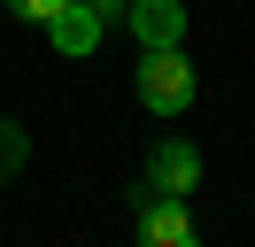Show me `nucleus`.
Instances as JSON below:
<instances>
[{
  "mask_svg": "<svg viewBox=\"0 0 255 247\" xmlns=\"http://www.w3.org/2000/svg\"><path fill=\"white\" fill-rule=\"evenodd\" d=\"M16 170H23V124L0 116V178H16Z\"/></svg>",
  "mask_w": 255,
  "mask_h": 247,
  "instance_id": "423d86ee",
  "label": "nucleus"
},
{
  "mask_svg": "<svg viewBox=\"0 0 255 247\" xmlns=\"http://www.w3.org/2000/svg\"><path fill=\"white\" fill-rule=\"evenodd\" d=\"M131 31H139V46H178L186 8L178 0H131Z\"/></svg>",
  "mask_w": 255,
  "mask_h": 247,
  "instance_id": "39448f33",
  "label": "nucleus"
},
{
  "mask_svg": "<svg viewBox=\"0 0 255 247\" xmlns=\"http://www.w3.org/2000/svg\"><path fill=\"white\" fill-rule=\"evenodd\" d=\"M101 8H109V0H101Z\"/></svg>",
  "mask_w": 255,
  "mask_h": 247,
  "instance_id": "6e6552de",
  "label": "nucleus"
},
{
  "mask_svg": "<svg viewBox=\"0 0 255 247\" xmlns=\"http://www.w3.org/2000/svg\"><path fill=\"white\" fill-rule=\"evenodd\" d=\"M131 216H139V240H155V247H193V216L178 209V193H162V185L131 193Z\"/></svg>",
  "mask_w": 255,
  "mask_h": 247,
  "instance_id": "f03ea898",
  "label": "nucleus"
},
{
  "mask_svg": "<svg viewBox=\"0 0 255 247\" xmlns=\"http://www.w3.org/2000/svg\"><path fill=\"white\" fill-rule=\"evenodd\" d=\"M139 101L155 108V116H186L193 108V62L178 54V46H147L139 54Z\"/></svg>",
  "mask_w": 255,
  "mask_h": 247,
  "instance_id": "f257e3e1",
  "label": "nucleus"
},
{
  "mask_svg": "<svg viewBox=\"0 0 255 247\" xmlns=\"http://www.w3.org/2000/svg\"><path fill=\"white\" fill-rule=\"evenodd\" d=\"M101 23H109L101 0H62V8L47 15V39L62 46V54H93V46H101Z\"/></svg>",
  "mask_w": 255,
  "mask_h": 247,
  "instance_id": "7ed1b4c3",
  "label": "nucleus"
},
{
  "mask_svg": "<svg viewBox=\"0 0 255 247\" xmlns=\"http://www.w3.org/2000/svg\"><path fill=\"white\" fill-rule=\"evenodd\" d=\"M193 178H201V154H193L186 139H162L155 162H147V185H162V193H193Z\"/></svg>",
  "mask_w": 255,
  "mask_h": 247,
  "instance_id": "20e7f679",
  "label": "nucleus"
},
{
  "mask_svg": "<svg viewBox=\"0 0 255 247\" xmlns=\"http://www.w3.org/2000/svg\"><path fill=\"white\" fill-rule=\"evenodd\" d=\"M8 8H16V15H31V23H47V15L62 8V0H8Z\"/></svg>",
  "mask_w": 255,
  "mask_h": 247,
  "instance_id": "0eeeda50",
  "label": "nucleus"
}]
</instances>
